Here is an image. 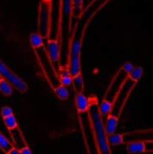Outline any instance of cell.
Masks as SVG:
<instances>
[{
	"instance_id": "cb8c5ba5",
	"label": "cell",
	"mask_w": 153,
	"mask_h": 154,
	"mask_svg": "<svg viewBox=\"0 0 153 154\" xmlns=\"http://www.w3.org/2000/svg\"><path fill=\"white\" fill-rule=\"evenodd\" d=\"M0 114H1L2 118H5V117H7V116H10L14 115V111H13V109L10 106H5L1 107Z\"/></svg>"
},
{
	"instance_id": "5b68a950",
	"label": "cell",
	"mask_w": 153,
	"mask_h": 154,
	"mask_svg": "<svg viewBox=\"0 0 153 154\" xmlns=\"http://www.w3.org/2000/svg\"><path fill=\"white\" fill-rule=\"evenodd\" d=\"M133 142H153V129L135 130L124 134L115 133L108 135V143L111 147Z\"/></svg>"
},
{
	"instance_id": "4fadbf2b",
	"label": "cell",
	"mask_w": 153,
	"mask_h": 154,
	"mask_svg": "<svg viewBox=\"0 0 153 154\" xmlns=\"http://www.w3.org/2000/svg\"><path fill=\"white\" fill-rule=\"evenodd\" d=\"M125 145L126 152L129 154L146 153V142H133Z\"/></svg>"
},
{
	"instance_id": "484cf974",
	"label": "cell",
	"mask_w": 153,
	"mask_h": 154,
	"mask_svg": "<svg viewBox=\"0 0 153 154\" xmlns=\"http://www.w3.org/2000/svg\"><path fill=\"white\" fill-rule=\"evenodd\" d=\"M7 154H21L20 153V150H18V149H16V148H13L12 150H10L9 151V152Z\"/></svg>"
},
{
	"instance_id": "9a60e30c",
	"label": "cell",
	"mask_w": 153,
	"mask_h": 154,
	"mask_svg": "<svg viewBox=\"0 0 153 154\" xmlns=\"http://www.w3.org/2000/svg\"><path fill=\"white\" fill-rule=\"evenodd\" d=\"M14 87L12 86L11 83H9L7 80L0 78V93L5 97H9L13 95L14 93Z\"/></svg>"
},
{
	"instance_id": "3957f363",
	"label": "cell",
	"mask_w": 153,
	"mask_h": 154,
	"mask_svg": "<svg viewBox=\"0 0 153 154\" xmlns=\"http://www.w3.org/2000/svg\"><path fill=\"white\" fill-rule=\"evenodd\" d=\"M87 113L89 116L91 126L93 129L99 153L112 154V149L108 143V134L106 131L105 122L100 113L96 98L90 99V106Z\"/></svg>"
},
{
	"instance_id": "9c48e42d",
	"label": "cell",
	"mask_w": 153,
	"mask_h": 154,
	"mask_svg": "<svg viewBox=\"0 0 153 154\" xmlns=\"http://www.w3.org/2000/svg\"><path fill=\"white\" fill-rule=\"evenodd\" d=\"M0 78L7 80L12 84L14 88L20 93H25L28 90V85L26 82L21 79L17 74H15L8 66L0 59Z\"/></svg>"
},
{
	"instance_id": "5bb4252c",
	"label": "cell",
	"mask_w": 153,
	"mask_h": 154,
	"mask_svg": "<svg viewBox=\"0 0 153 154\" xmlns=\"http://www.w3.org/2000/svg\"><path fill=\"white\" fill-rule=\"evenodd\" d=\"M118 123H119V119L117 117H115V116H114L112 115H109L108 116H106V121L105 123V127H106V134L108 135L116 133Z\"/></svg>"
},
{
	"instance_id": "2e32d148",
	"label": "cell",
	"mask_w": 153,
	"mask_h": 154,
	"mask_svg": "<svg viewBox=\"0 0 153 154\" xmlns=\"http://www.w3.org/2000/svg\"><path fill=\"white\" fill-rule=\"evenodd\" d=\"M71 85H72L73 89H74L76 94L83 93V91H84V79H83V77H82L81 73L72 77Z\"/></svg>"
},
{
	"instance_id": "7402d4cb",
	"label": "cell",
	"mask_w": 153,
	"mask_h": 154,
	"mask_svg": "<svg viewBox=\"0 0 153 154\" xmlns=\"http://www.w3.org/2000/svg\"><path fill=\"white\" fill-rule=\"evenodd\" d=\"M143 73H144L143 68L141 67V66H136V67H133V69H132V71L130 72V74L128 75V77L131 79L139 82V80L142 78Z\"/></svg>"
},
{
	"instance_id": "44dd1931",
	"label": "cell",
	"mask_w": 153,
	"mask_h": 154,
	"mask_svg": "<svg viewBox=\"0 0 153 154\" xmlns=\"http://www.w3.org/2000/svg\"><path fill=\"white\" fill-rule=\"evenodd\" d=\"M53 91H54V93L56 94V96H57L60 100H62V101H66V100H68L69 97V89H68L66 87L62 86V85H60L59 87L55 88L53 89Z\"/></svg>"
},
{
	"instance_id": "ba28073f",
	"label": "cell",
	"mask_w": 153,
	"mask_h": 154,
	"mask_svg": "<svg viewBox=\"0 0 153 154\" xmlns=\"http://www.w3.org/2000/svg\"><path fill=\"white\" fill-rule=\"evenodd\" d=\"M78 117H79L80 130H81L82 136L84 139L87 152V154H100L97 148L94 133H93V129L91 126L88 113L87 112L80 113L78 114Z\"/></svg>"
},
{
	"instance_id": "e0dca14e",
	"label": "cell",
	"mask_w": 153,
	"mask_h": 154,
	"mask_svg": "<svg viewBox=\"0 0 153 154\" xmlns=\"http://www.w3.org/2000/svg\"><path fill=\"white\" fill-rule=\"evenodd\" d=\"M98 106H99V110L100 113L102 115V116H108L113 110V103L111 101H108L106 99H104L98 103Z\"/></svg>"
},
{
	"instance_id": "30bf717a",
	"label": "cell",
	"mask_w": 153,
	"mask_h": 154,
	"mask_svg": "<svg viewBox=\"0 0 153 154\" xmlns=\"http://www.w3.org/2000/svg\"><path fill=\"white\" fill-rule=\"evenodd\" d=\"M45 48L51 63L59 73L60 69V44L59 39H49Z\"/></svg>"
},
{
	"instance_id": "8fae6325",
	"label": "cell",
	"mask_w": 153,
	"mask_h": 154,
	"mask_svg": "<svg viewBox=\"0 0 153 154\" xmlns=\"http://www.w3.org/2000/svg\"><path fill=\"white\" fill-rule=\"evenodd\" d=\"M8 132L10 134L11 143H13L14 148H16L18 150H22L23 148L28 146V144L25 141V138L23 136V134L19 126L11 131H8Z\"/></svg>"
},
{
	"instance_id": "52a82bcc",
	"label": "cell",
	"mask_w": 153,
	"mask_h": 154,
	"mask_svg": "<svg viewBox=\"0 0 153 154\" xmlns=\"http://www.w3.org/2000/svg\"><path fill=\"white\" fill-rule=\"evenodd\" d=\"M133 64L132 62H125L115 73V75L113 77L106 93L104 96V99H106L108 101H111L113 103L114 98L115 97L116 94L119 92V90L124 86V82L128 79V75L133 69Z\"/></svg>"
},
{
	"instance_id": "ac0fdd59",
	"label": "cell",
	"mask_w": 153,
	"mask_h": 154,
	"mask_svg": "<svg viewBox=\"0 0 153 154\" xmlns=\"http://www.w3.org/2000/svg\"><path fill=\"white\" fill-rule=\"evenodd\" d=\"M58 74H59L60 85H62V86H64V87H66V88L71 85V83H72V77H71V75L69 74L68 69H67V70H66L65 69H60V70L59 71Z\"/></svg>"
},
{
	"instance_id": "ffe728a7",
	"label": "cell",
	"mask_w": 153,
	"mask_h": 154,
	"mask_svg": "<svg viewBox=\"0 0 153 154\" xmlns=\"http://www.w3.org/2000/svg\"><path fill=\"white\" fill-rule=\"evenodd\" d=\"M84 10V0H72V14L74 18H78Z\"/></svg>"
},
{
	"instance_id": "8992f818",
	"label": "cell",
	"mask_w": 153,
	"mask_h": 154,
	"mask_svg": "<svg viewBox=\"0 0 153 154\" xmlns=\"http://www.w3.org/2000/svg\"><path fill=\"white\" fill-rule=\"evenodd\" d=\"M52 25V0H40L38 6L37 28L40 36L45 40L50 38Z\"/></svg>"
},
{
	"instance_id": "277c9868",
	"label": "cell",
	"mask_w": 153,
	"mask_h": 154,
	"mask_svg": "<svg viewBox=\"0 0 153 154\" xmlns=\"http://www.w3.org/2000/svg\"><path fill=\"white\" fill-rule=\"evenodd\" d=\"M32 49H33L35 56L38 60V62L41 68V70L44 74V77L47 79V81L49 82L50 88L52 89H54L55 88L59 87L60 85L59 74L48 56V53H47V51L45 48V44L44 43L41 44Z\"/></svg>"
},
{
	"instance_id": "d4e9b609",
	"label": "cell",
	"mask_w": 153,
	"mask_h": 154,
	"mask_svg": "<svg viewBox=\"0 0 153 154\" xmlns=\"http://www.w3.org/2000/svg\"><path fill=\"white\" fill-rule=\"evenodd\" d=\"M20 153L21 154H32V152L31 151V149L29 148V146L23 148L22 150H20Z\"/></svg>"
},
{
	"instance_id": "7a4b0ae2",
	"label": "cell",
	"mask_w": 153,
	"mask_h": 154,
	"mask_svg": "<svg viewBox=\"0 0 153 154\" xmlns=\"http://www.w3.org/2000/svg\"><path fill=\"white\" fill-rule=\"evenodd\" d=\"M72 0H60V11H59V21L57 27V38L60 44V60L61 65L65 54L69 53V47L72 33Z\"/></svg>"
},
{
	"instance_id": "7c38bea8",
	"label": "cell",
	"mask_w": 153,
	"mask_h": 154,
	"mask_svg": "<svg viewBox=\"0 0 153 154\" xmlns=\"http://www.w3.org/2000/svg\"><path fill=\"white\" fill-rule=\"evenodd\" d=\"M75 106L78 114L87 112L90 106V99L87 98L84 93H78L75 95Z\"/></svg>"
},
{
	"instance_id": "d6986e66",
	"label": "cell",
	"mask_w": 153,
	"mask_h": 154,
	"mask_svg": "<svg viewBox=\"0 0 153 154\" xmlns=\"http://www.w3.org/2000/svg\"><path fill=\"white\" fill-rule=\"evenodd\" d=\"M13 148L14 145L11 143V141L8 140V138L3 133L0 132V150L5 154H7Z\"/></svg>"
},
{
	"instance_id": "6da1fadb",
	"label": "cell",
	"mask_w": 153,
	"mask_h": 154,
	"mask_svg": "<svg viewBox=\"0 0 153 154\" xmlns=\"http://www.w3.org/2000/svg\"><path fill=\"white\" fill-rule=\"evenodd\" d=\"M109 0H93L82 12L72 28L68 53V70L71 77L81 73V50L87 28L96 14Z\"/></svg>"
},
{
	"instance_id": "603a6c76",
	"label": "cell",
	"mask_w": 153,
	"mask_h": 154,
	"mask_svg": "<svg viewBox=\"0 0 153 154\" xmlns=\"http://www.w3.org/2000/svg\"><path fill=\"white\" fill-rule=\"evenodd\" d=\"M3 122L8 131H11V130L18 127V123H17V120H16L14 115H12L10 116L3 118Z\"/></svg>"
}]
</instances>
